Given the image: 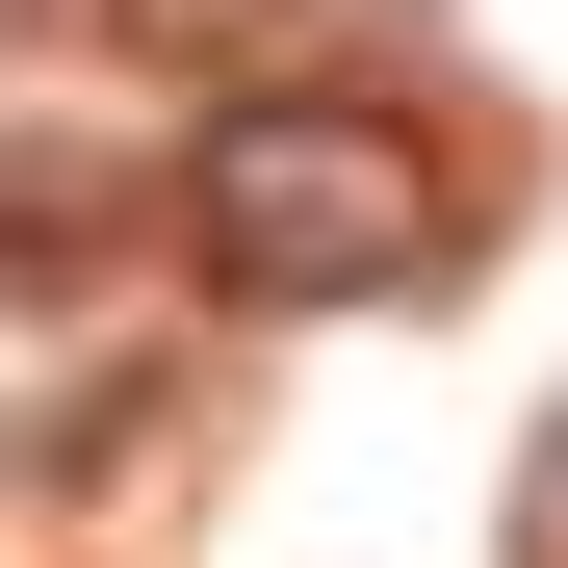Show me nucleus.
<instances>
[{
  "label": "nucleus",
  "mask_w": 568,
  "mask_h": 568,
  "mask_svg": "<svg viewBox=\"0 0 568 568\" xmlns=\"http://www.w3.org/2000/svg\"><path fill=\"white\" fill-rule=\"evenodd\" d=\"M439 155L414 104H311V78H258V104L181 130V258L233 284V311H388V284H439Z\"/></svg>",
  "instance_id": "obj_1"
},
{
  "label": "nucleus",
  "mask_w": 568,
  "mask_h": 568,
  "mask_svg": "<svg viewBox=\"0 0 568 568\" xmlns=\"http://www.w3.org/2000/svg\"><path fill=\"white\" fill-rule=\"evenodd\" d=\"M104 233H130V181H104V155H0V284H78Z\"/></svg>",
  "instance_id": "obj_2"
},
{
  "label": "nucleus",
  "mask_w": 568,
  "mask_h": 568,
  "mask_svg": "<svg viewBox=\"0 0 568 568\" xmlns=\"http://www.w3.org/2000/svg\"><path fill=\"white\" fill-rule=\"evenodd\" d=\"M517 568H568V414L517 439Z\"/></svg>",
  "instance_id": "obj_3"
},
{
  "label": "nucleus",
  "mask_w": 568,
  "mask_h": 568,
  "mask_svg": "<svg viewBox=\"0 0 568 568\" xmlns=\"http://www.w3.org/2000/svg\"><path fill=\"white\" fill-rule=\"evenodd\" d=\"M104 27H155V52H233V27H258V0H104Z\"/></svg>",
  "instance_id": "obj_4"
},
{
  "label": "nucleus",
  "mask_w": 568,
  "mask_h": 568,
  "mask_svg": "<svg viewBox=\"0 0 568 568\" xmlns=\"http://www.w3.org/2000/svg\"><path fill=\"white\" fill-rule=\"evenodd\" d=\"M0 27H52V0H0Z\"/></svg>",
  "instance_id": "obj_5"
}]
</instances>
